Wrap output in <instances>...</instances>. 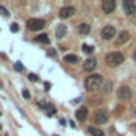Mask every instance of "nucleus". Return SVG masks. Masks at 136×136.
<instances>
[{
	"mask_svg": "<svg viewBox=\"0 0 136 136\" xmlns=\"http://www.w3.org/2000/svg\"><path fill=\"white\" fill-rule=\"evenodd\" d=\"M103 75H99V74H91V75H88L86 79H85V88L88 91H96L98 88H101L103 85Z\"/></svg>",
	"mask_w": 136,
	"mask_h": 136,
	"instance_id": "1",
	"label": "nucleus"
},
{
	"mask_svg": "<svg viewBox=\"0 0 136 136\" xmlns=\"http://www.w3.org/2000/svg\"><path fill=\"white\" fill-rule=\"evenodd\" d=\"M123 61H125V56H123L120 51L109 53V55L106 56V64H107V66H110V67L120 66V64H123Z\"/></svg>",
	"mask_w": 136,
	"mask_h": 136,
	"instance_id": "2",
	"label": "nucleus"
},
{
	"mask_svg": "<svg viewBox=\"0 0 136 136\" xmlns=\"http://www.w3.org/2000/svg\"><path fill=\"white\" fill-rule=\"evenodd\" d=\"M93 120L94 123H98V125H103V123H106L109 120V114H107V110H104V109H98L96 112H94V115H93Z\"/></svg>",
	"mask_w": 136,
	"mask_h": 136,
	"instance_id": "3",
	"label": "nucleus"
},
{
	"mask_svg": "<svg viewBox=\"0 0 136 136\" xmlns=\"http://www.w3.org/2000/svg\"><path fill=\"white\" fill-rule=\"evenodd\" d=\"M45 27V21L39 19V18H31L27 21V29L29 31H40V29Z\"/></svg>",
	"mask_w": 136,
	"mask_h": 136,
	"instance_id": "4",
	"label": "nucleus"
},
{
	"mask_svg": "<svg viewBox=\"0 0 136 136\" xmlns=\"http://www.w3.org/2000/svg\"><path fill=\"white\" fill-rule=\"evenodd\" d=\"M117 96H119L120 101H128V99L131 98V90H130V86L122 85L119 90H117Z\"/></svg>",
	"mask_w": 136,
	"mask_h": 136,
	"instance_id": "5",
	"label": "nucleus"
},
{
	"mask_svg": "<svg viewBox=\"0 0 136 136\" xmlns=\"http://www.w3.org/2000/svg\"><path fill=\"white\" fill-rule=\"evenodd\" d=\"M101 37L104 40H110L115 37V27L114 26H104L103 31H101Z\"/></svg>",
	"mask_w": 136,
	"mask_h": 136,
	"instance_id": "6",
	"label": "nucleus"
},
{
	"mask_svg": "<svg viewBox=\"0 0 136 136\" xmlns=\"http://www.w3.org/2000/svg\"><path fill=\"white\" fill-rule=\"evenodd\" d=\"M115 7H117L115 0H104V2H103V13L110 15L112 11L115 10Z\"/></svg>",
	"mask_w": 136,
	"mask_h": 136,
	"instance_id": "7",
	"label": "nucleus"
},
{
	"mask_svg": "<svg viewBox=\"0 0 136 136\" xmlns=\"http://www.w3.org/2000/svg\"><path fill=\"white\" fill-rule=\"evenodd\" d=\"M75 13V8L74 7H63L59 10V18H63V19H66V18H70Z\"/></svg>",
	"mask_w": 136,
	"mask_h": 136,
	"instance_id": "8",
	"label": "nucleus"
},
{
	"mask_svg": "<svg viewBox=\"0 0 136 136\" xmlns=\"http://www.w3.org/2000/svg\"><path fill=\"white\" fill-rule=\"evenodd\" d=\"M123 10H125L127 15H133L134 11H136L134 2H133V0H123Z\"/></svg>",
	"mask_w": 136,
	"mask_h": 136,
	"instance_id": "9",
	"label": "nucleus"
},
{
	"mask_svg": "<svg viewBox=\"0 0 136 136\" xmlns=\"http://www.w3.org/2000/svg\"><path fill=\"white\" fill-rule=\"evenodd\" d=\"M96 64H98V61L94 59V58H88V59L83 63V69L86 70V72H91V70L96 69Z\"/></svg>",
	"mask_w": 136,
	"mask_h": 136,
	"instance_id": "10",
	"label": "nucleus"
},
{
	"mask_svg": "<svg viewBox=\"0 0 136 136\" xmlns=\"http://www.w3.org/2000/svg\"><path fill=\"white\" fill-rule=\"evenodd\" d=\"M86 115H88V109L86 107H80V109H77V112H75V119L79 122H85Z\"/></svg>",
	"mask_w": 136,
	"mask_h": 136,
	"instance_id": "11",
	"label": "nucleus"
},
{
	"mask_svg": "<svg viewBox=\"0 0 136 136\" xmlns=\"http://www.w3.org/2000/svg\"><path fill=\"white\" fill-rule=\"evenodd\" d=\"M90 31H91V26H90V24H86V22H82V24L77 26V32H79L80 35L90 34Z\"/></svg>",
	"mask_w": 136,
	"mask_h": 136,
	"instance_id": "12",
	"label": "nucleus"
},
{
	"mask_svg": "<svg viewBox=\"0 0 136 136\" xmlns=\"http://www.w3.org/2000/svg\"><path fill=\"white\" fill-rule=\"evenodd\" d=\"M67 34V26H64V24H59L56 27V39H64V35Z\"/></svg>",
	"mask_w": 136,
	"mask_h": 136,
	"instance_id": "13",
	"label": "nucleus"
},
{
	"mask_svg": "<svg viewBox=\"0 0 136 136\" xmlns=\"http://www.w3.org/2000/svg\"><path fill=\"white\" fill-rule=\"evenodd\" d=\"M128 39H130V32H128V31H122V32L119 34V37H117V43L122 45V43L128 42Z\"/></svg>",
	"mask_w": 136,
	"mask_h": 136,
	"instance_id": "14",
	"label": "nucleus"
},
{
	"mask_svg": "<svg viewBox=\"0 0 136 136\" xmlns=\"http://www.w3.org/2000/svg\"><path fill=\"white\" fill-rule=\"evenodd\" d=\"M64 61L70 63V64H79L80 63V58L77 55H66V56H64Z\"/></svg>",
	"mask_w": 136,
	"mask_h": 136,
	"instance_id": "15",
	"label": "nucleus"
},
{
	"mask_svg": "<svg viewBox=\"0 0 136 136\" xmlns=\"http://www.w3.org/2000/svg\"><path fill=\"white\" fill-rule=\"evenodd\" d=\"M103 93L104 94H109L110 91H112V86H114V83H112L110 80H106V82H103Z\"/></svg>",
	"mask_w": 136,
	"mask_h": 136,
	"instance_id": "16",
	"label": "nucleus"
},
{
	"mask_svg": "<svg viewBox=\"0 0 136 136\" xmlns=\"http://www.w3.org/2000/svg\"><path fill=\"white\" fill-rule=\"evenodd\" d=\"M35 42L43 43V45H48L50 43V39H48V35H46V34H39L37 37H35Z\"/></svg>",
	"mask_w": 136,
	"mask_h": 136,
	"instance_id": "17",
	"label": "nucleus"
},
{
	"mask_svg": "<svg viewBox=\"0 0 136 136\" xmlns=\"http://www.w3.org/2000/svg\"><path fill=\"white\" fill-rule=\"evenodd\" d=\"M88 131H90L91 136H104V131L101 128H96V127H88Z\"/></svg>",
	"mask_w": 136,
	"mask_h": 136,
	"instance_id": "18",
	"label": "nucleus"
},
{
	"mask_svg": "<svg viewBox=\"0 0 136 136\" xmlns=\"http://www.w3.org/2000/svg\"><path fill=\"white\" fill-rule=\"evenodd\" d=\"M46 114H48V115H51V114H56V107H55V106H53V104H46Z\"/></svg>",
	"mask_w": 136,
	"mask_h": 136,
	"instance_id": "19",
	"label": "nucleus"
},
{
	"mask_svg": "<svg viewBox=\"0 0 136 136\" xmlns=\"http://www.w3.org/2000/svg\"><path fill=\"white\" fill-rule=\"evenodd\" d=\"M82 50H83V53L90 55V53H93V50H94V48H93L91 45H86V43H85V45H82Z\"/></svg>",
	"mask_w": 136,
	"mask_h": 136,
	"instance_id": "20",
	"label": "nucleus"
},
{
	"mask_svg": "<svg viewBox=\"0 0 136 136\" xmlns=\"http://www.w3.org/2000/svg\"><path fill=\"white\" fill-rule=\"evenodd\" d=\"M0 15H2L3 18H8V16H10V13H8V10L5 8V7H2V5H0Z\"/></svg>",
	"mask_w": 136,
	"mask_h": 136,
	"instance_id": "21",
	"label": "nucleus"
},
{
	"mask_svg": "<svg viewBox=\"0 0 136 136\" xmlns=\"http://www.w3.org/2000/svg\"><path fill=\"white\" fill-rule=\"evenodd\" d=\"M10 31H11V32H18V31H19V24H16V22H13V24L10 26Z\"/></svg>",
	"mask_w": 136,
	"mask_h": 136,
	"instance_id": "22",
	"label": "nucleus"
},
{
	"mask_svg": "<svg viewBox=\"0 0 136 136\" xmlns=\"http://www.w3.org/2000/svg\"><path fill=\"white\" fill-rule=\"evenodd\" d=\"M27 77H29V80H31V82H37V80H39V77L35 75V74H29Z\"/></svg>",
	"mask_w": 136,
	"mask_h": 136,
	"instance_id": "23",
	"label": "nucleus"
},
{
	"mask_svg": "<svg viewBox=\"0 0 136 136\" xmlns=\"http://www.w3.org/2000/svg\"><path fill=\"white\" fill-rule=\"evenodd\" d=\"M15 69L18 70V72H21V70H22V64L21 63H15Z\"/></svg>",
	"mask_w": 136,
	"mask_h": 136,
	"instance_id": "24",
	"label": "nucleus"
},
{
	"mask_svg": "<svg viewBox=\"0 0 136 136\" xmlns=\"http://www.w3.org/2000/svg\"><path fill=\"white\" fill-rule=\"evenodd\" d=\"M21 94H22V98H26V99L31 98V93H29L27 90H22V93H21Z\"/></svg>",
	"mask_w": 136,
	"mask_h": 136,
	"instance_id": "25",
	"label": "nucleus"
},
{
	"mask_svg": "<svg viewBox=\"0 0 136 136\" xmlns=\"http://www.w3.org/2000/svg\"><path fill=\"white\" fill-rule=\"evenodd\" d=\"M48 56H51V58H55V56H56V50H53V48H50V50H48Z\"/></svg>",
	"mask_w": 136,
	"mask_h": 136,
	"instance_id": "26",
	"label": "nucleus"
},
{
	"mask_svg": "<svg viewBox=\"0 0 136 136\" xmlns=\"http://www.w3.org/2000/svg\"><path fill=\"white\" fill-rule=\"evenodd\" d=\"M59 125H63V127H66V125H67V122H66V119H61V120H59Z\"/></svg>",
	"mask_w": 136,
	"mask_h": 136,
	"instance_id": "27",
	"label": "nucleus"
},
{
	"mask_svg": "<svg viewBox=\"0 0 136 136\" xmlns=\"http://www.w3.org/2000/svg\"><path fill=\"white\" fill-rule=\"evenodd\" d=\"M131 115L136 117V106H133V107H131Z\"/></svg>",
	"mask_w": 136,
	"mask_h": 136,
	"instance_id": "28",
	"label": "nucleus"
},
{
	"mask_svg": "<svg viewBox=\"0 0 136 136\" xmlns=\"http://www.w3.org/2000/svg\"><path fill=\"white\" fill-rule=\"evenodd\" d=\"M43 86H45V90H46V91L50 90V83H48V82H45V85H43Z\"/></svg>",
	"mask_w": 136,
	"mask_h": 136,
	"instance_id": "29",
	"label": "nucleus"
},
{
	"mask_svg": "<svg viewBox=\"0 0 136 136\" xmlns=\"http://www.w3.org/2000/svg\"><path fill=\"white\" fill-rule=\"evenodd\" d=\"M133 59H134V61H136V51H134V55H133Z\"/></svg>",
	"mask_w": 136,
	"mask_h": 136,
	"instance_id": "30",
	"label": "nucleus"
},
{
	"mask_svg": "<svg viewBox=\"0 0 136 136\" xmlns=\"http://www.w3.org/2000/svg\"><path fill=\"white\" fill-rule=\"evenodd\" d=\"M131 128H133V130H136V123H134V125H131Z\"/></svg>",
	"mask_w": 136,
	"mask_h": 136,
	"instance_id": "31",
	"label": "nucleus"
},
{
	"mask_svg": "<svg viewBox=\"0 0 136 136\" xmlns=\"http://www.w3.org/2000/svg\"><path fill=\"white\" fill-rule=\"evenodd\" d=\"M0 130H2V125H0Z\"/></svg>",
	"mask_w": 136,
	"mask_h": 136,
	"instance_id": "32",
	"label": "nucleus"
},
{
	"mask_svg": "<svg viewBox=\"0 0 136 136\" xmlns=\"http://www.w3.org/2000/svg\"><path fill=\"white\" fill-rule=\"evenodd\" d=\"M53 136H58V134H53Z\"/></svg>",
	"mask_w": 136,
	"mask_h": 136,
	"instance_id": "33",
	"label": "nucleus"
}]
</instances>
